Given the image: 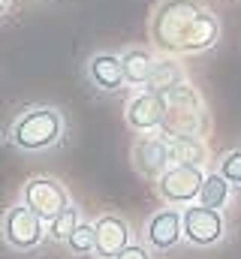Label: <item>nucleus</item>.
<instances>
[{
    "instance_id": "nucleus-1",
    "label": "nucleus",
    "mask_w": 241,
    "mask_h": 259,
    "mask_svg": "<svg viewBox=\"0 0 241 259\" xmlns=\"http://www.w3.org/2000/svg\"><path fill=\"white\" fill-rule=\"evenodd\" d=\"M151 39L169 55H199L220 39V21L199 0H160L151 15Z\"/></svg>"
},
{
    "instance_id": "nucleus-2",
    "label": "nucleus",
    "mask_w": 241,
    "mask_h": 259,
    "mask_svg": "<svg viewBox=\"0 0 241 259\" xmlns=\"http://www.w3.org/2000/svg\"><path fill=\"white\" fill-rule=\"evenodd\" d=\"M60 139H63V115L55 106H30L9 127V142L24 154L49 151Z\"/></svg>"
},
{
    "instance_id": "nucleus-3",
    "label": "nucleus",
    "mask_w": 241,
    "mask_h": 259,
    "mask_svg": "<svg viewBox=\"0 0 241 259\" xmlns=\"http://www.w3.org/2000/svg\"><path fill=\"white\" fill-rule=\"evenodd\" d=\"M0 235H3V241H6L12 250H18V253L36 250V247L49 238L46 220H43L33 208H27L24 202H18V205H12V208L3 211V217H0Z\"/></svg>"
},
{
    "instance_id": "nucleus-4",
    "label": "nucleus",
    "mask_w": 241,
    "mask_h": 259,
    "mask_svg": "<svg viewBox=\"0 0 241 259\" xmlns=\"http://www.w3.org/2000/svg\"><path fill=\"white\" fill-rule=\"evenodd\" d=\"M202 100L196 97V91L184 81L178 88H172L166 94V139H181V136H199L202 133Z\"/></svg>"
},
{
    "instance_id": "nucleus-5",
    "label": "nucleus",
    "mask_w": 241,
    "mask_h": 259,
    "mask_svg": "<svg viewBox=\"0 0 241 259\" xmlns=\"http://www.w3.org/2000/svg\"><path fill=\"white\" fill-rule=\"evenodd\" d=\"M202 181H205V172L202 166H184V163H172L160 178H157V193L166 205H193L199 199L202 190Z\"/></svg>"
},
{
    "instance_id": "nucleus-6",
    "label": "nucleus",
    "mask_w": 241,
    "mask_h": 259,
    "mask_svg": "<svg viewBox=\"0 0 241 259\" xmlns=\"http://www.w3.org/2000/svg\"><path fill=\"white\" fill-rule=\"evenodd\" d=\"M181 217H184V241H190L193 247H214L226 235V220H223V211L217 208H205L193 202V205H184Z\"/></svg>"
},
{
    "instance_id": "nucleus-7",
    "label": "nucleus",
    "mask_w": 241,
    "mask_h": 259,
    "mask_svg": "<svg viewBox=\"0 0 241 259\" xmlns=\"http://www.w3.org/2000/svg\"><path fill=\"white\" fill-rule=\"evenodd\" d=\"M21 202L27 208H33L46 223L55 220L58 214H63L72 202H69V190L60 184L58 178H49V175H39V178H30L24 181L21 187Z\"/></svg>"
},
{
    "instance_id": "nucleus-8",
    "label": "nucleus",
    "mask_w": 241,
    "mask_h": 259,
    "mask_svg": "<svg viewBox=\"0 0 241 259\" xmlns=\"http://www.w3.org/2000/svg\"><path fill=\"white\" fill-rule=\"evenodd\" d=\"M124 118H127V127L136 130V133H154V130H160L163 121H166V94H157V91L136 94L127 103Z\"/></svg>"
},
{
    "instance_id": "nucleus-9",
    "label": "nucleus",
    "mask_w": 241,
    "mask_h": 259,
    "mask_svg": "<svg viewBox=\"0 0 241 259\" xmlns=\"http://www.w3.org/2000/svg\"><path fill=\"white\" fill-rule=\"evenodd\" d=\"M133 166L142 178L157 181L169 166H172V154H169V139L166 136H142L133 145Z\"/></svg>"
},
{
    "instance_id": "nucleus-10",
    "label": "nucleus",
    "mask_w": 241,
    "mask_h": 259,
    "mask_svg": "<svg viewBox=\"0 0 241 259\" xmlns=\"http://www.w3.org/2000/svg\"><path fill=\"white\" fill-rule=\"evenodd\" d=\"M145 241L151 250H172L175 244L184 241V217H181V208L169 205V208H160L148 217V226H145Z\"/></svg>"
},
{
    "instance_id": "nucleus-11",
    "label": "nucleus",
    "mask_w": 241,
    "mask_h": 259,
    "mask_svg": "<svg viewBox=\"0 0 241 259\" xmlns=\"http://www.w3.org/2000/svg\"><path fill=\"white\" fill-rule=\"evenodd\" d=\"M94 229H97V256L100 259H115L130 244V223L120 214L97 217Z\"/></svg>"
},
{
    "instance_id": "nucleus-12",
    "label": "nucleus",
    "mask_w": 241,
    "mask_h": 259,
    "mask_svg": "<svg viewBox=\"0 0 241 259\" xmlns=\"http://www.w3.org/2000/svg\"><path fill=\"white\" fill-rule=\"evenodd\" d=\"M88 78H91V84L97 91L118 94L120 88L127 84L120 55H115V52H97V55H91V61H88Z\"/></svg>"
},
{
    "instance_id": "nucleus-13",
    "label": "nucleus",
    "mask_w": 241,
    "mask_h": 259,
    "mask_svg": "<svg viewBox=\"0 0 241 259\" xmlns=\"http://www.w3.org/2000/svg\"><path fill=\"white\" fill-rule=\"evenodd\" d=\"M120 64H124V78L127 84L133 88H148L151 81V72H154V55L142 46H133L120 55Z\"/></svg>"
},
{
    "instance_id": "nucleus-14",
    "label": "nucleus",
    "mask_w": 241,
    "mask_h": 259,
    "mask_svg": "<svg viewBox=\"0 0 241 259\" xmlns=\"http://www.w3.org/2000/svg\"><path fill=\"white\" fill-rule=\"evenodd\" d=\"M169 154H172V163H184V166H205V160H208V148H205L202 136L169 139Z\"/></svg>"
},
{
    "instance_id": "nucleus-15",
    "label": "nucleus",
    "mask_w": 241,
    "mask_h": 259,
    "mask_svg": "<svg viewBox=\"0 0 241 259\" xmlns=\"http://www.w3.org/2000/svg\"><path fill=\"white\" fill-rule=\"evenodd\" d=\"M229 196H232V184L220 175V172H211V175H205V181H202V190H199V205H205V208H226V202H229Z\"/></svg>"
},
{
    "instance_id": "nucleus-16",
    "label": "nucleus",
    "mask_w": 241,
    "mask_h": 259,
    "mask_svg": "<svg viewBox=\"0 0 241 259\" xmlns=\"http://www.w3.org/2000/svg\"><path fill=\"white\" fill-rule=\"evenodd\" d=\"M184 84V72L175 61H154V72H151V81H148V91H157V94H169L172 88Z\"/></svg>"
},
{
    "instance_id": "nucleus-17",
    "label": "nucleus",
    "mask_w": 241,
    "mask_h": 259,
    "mask_svg": "<svg viewBox=\"0 0 241 259\" xmlns=\"http://www.w3.org/2000/svg\"><path fill=\"white\" fill-rule=\"evenodd\" d=\"M66 247H69L75 256H82V259L97 256V229H94V223L78 220V226H75L72 235L66 238Z\"/></svg>"
},
{
    "instance_id": "nucleus-18",
    "label": "nucleus",
    "mask_w": 241,
    "mask_h": 259,
    "mask_svg": "<svg viewBox=\"0 0 241 259\" xmlns=\"http://www.w3.org/2000/svg\"><path fill=\"white\" fill-rule=\"evenodd\" d=\"M75 226H78V211L69 205L63 214H58L55 220H49V223H46V232H49V238H52V241H63V244H66V238L72 235V229H75Z\"/></svg>"
},
{
    "instance_id": "nucleus-19",
    "label": "nucleus",
    "mask_w": 241,
    "mask_h": 259,
    "mask_svg": "<svg viewBox=\"0 0 241 259\" xmlns=\"http://www.w3.org/2000/svg\"><path fill=\"white\" fill-rule=\"evenodd\" d=\"M217 172H220L232 187H238V184H241V148H238V151H229V154L220 160Z\"/></svg>"
},
{
    "instance_id": "nucleus-20",
    "label": "nucleus",
    "mask_w": 241,
    "mask_h": 259,
    "mask_svg": "<svg viewBox=\"0 0 241 259\" xmlns=\"http://www.w3.org/2000/svg\"><path fill=\"white\" fill-rule=\"evenodd\" d=\"M115 259H154V256H151V250H148L145 244H133V241H130Z\"/></svg>"
},
{
    "instance_id": "nucleus-21",
    "label": "nucleus",
    "mask_w": 241,
    "mask_h": 259,
    "mask_svg": "<svg viewBox=\"0 0 241 259\" xmlns=\"http://www.w3.org/2000/svg\"><path fill=\"white\" fill-rule=\"evenodd\" d=\"M6 12H9V0H0V18H3Z\"/></svg>"
}]
</instances>
